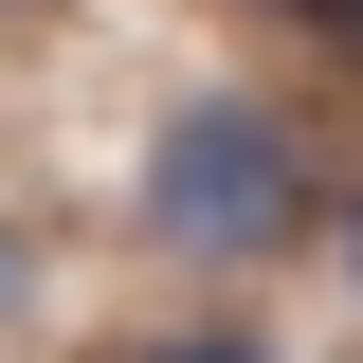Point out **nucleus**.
<instances>
[{"label": "nucleus", "instance_id": "nucleus-1", "mask_svg": "<svg viewBox=\"0 0 363 363\" xmlns=\"http://www.w3.org/2000/svg\"><path fill=\"white\" fill-rule=\"evenodd\" d=\"M145 236L200 272L272 255V236H309V128L255 109V91H182L164 128H145Z\"/></svg>", "mask_w": 363, "mask_h": 363}, {"label": "nucleus", "instance_id": "nucleus-2", "mask_svg": "<svg viewBox=\"0 0 363 363\" xmlns=\"http://www.w3.org/2000/svg\"><path fill=\"white\" fill-rule=\"evenodd\" d=\"M272 18H327V37H363V0H272Z\"/></svg>", "mask_w": 363, "mask_h": 363}, {"label": "nucleus", "instance_id": "nucleus-3", "mask_svg": "<svg viewBox=\"0 0 363 363\" xmlns=\"http://www.w3.org/2000/svg\"><path fill=\"white\" fill-rule=\"evenodd\" d=\"M164 363H255V345H164Z\"/></svg>", "mask_w": 363, "mask_h": 363}, {"label": "nucleus", "instance_id": "nucleus-4", "mask_svg": "<svg viewBox=\"0 0 363 363\" xmlns=\"http://www.w3.org/2000/svg\"><path fill=\"white\" fill-rule=\"evenodd\" d=\"M345 272H363V200H345Z\"/></svg>", "mask_w": 363, "mask_h": 363}]
</instances>
